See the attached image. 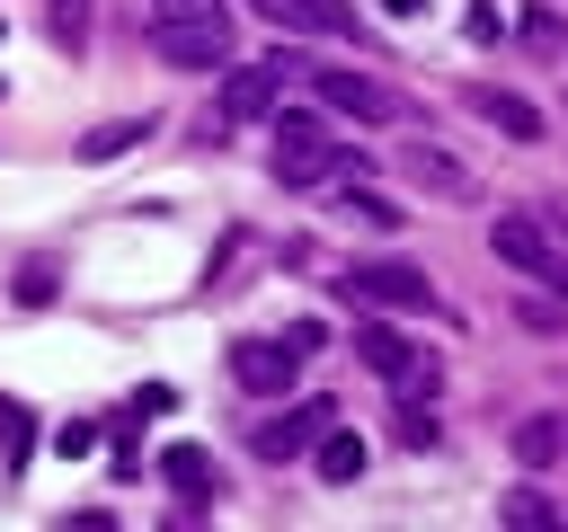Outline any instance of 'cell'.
<instances>
[{
  "mask_svg": "<svg viewBox=\"0 0 568 532\" xmlns=\"http://www.w3.org/2000/svg\"><path fill=\"white\" fill-rule=\"evenodd\" d=\"M231 0H151V53L178 71H222L231 62Z\"/></svg>",
  "mask_w": 568,
  "mask_h": 532,
  "instance_id": "obj_1",
  "label": "cell"
},
{
  "mask_svg": "<svg viewBox=\"0 0 568 532\" xmlns=\"http://www.w3.org/2000/svg\"><path fill=\"white\" fill-rule=\"evenodd\" d=\"M275 177L284 186H328V177H364V160L337 151L320 133V115H275Z\"/></svg>",
  "mask_w": 568,
  "mask_h": 532,
  "instance_id": "obj_2",
  "label": "cell"
},
{
  "mask_svg": "<svg viewBox=\"0 0 568 532\" xmlns=\"http://www.w3.org/2000/svg\"><path fill=\"white\" fill-rule=\"evenodd\" d=\"M355 355L390 381V399H426V390L444 381V364H435L426 346H408L399 328H382V319H355Z\"/></svg>",
  "mask_w": 568,
  "mask_h": 532,
  "instance_id": "obj_3",
  "label": "cell"
},
{
  "mask_svg": "<svg viewBox=\"0 0 568 532\" xmlns=\"http://www.w3.org/2000/svg\"><path fill=\"white\" fill-rule=\"evenodd\" d=\"M346 293H355V301H390V310H435V284H426V266H408V257H355V266H346Z\"/></svg>",
  "mask_w": 568,
  "mask_h": 532,
  "instance_id": "obj_4",
  "label": "cell"
},
{
  "mask_svg": "<svg viewBox=\"0 0 568 532\" xmlns=\"http://www.w3.org/2000/svg\"><path fill=\"white\" fill-rule=\"evenodd\" d=\"M328 417H337V399H302V408H284V417H257V426H248V452H257V461H293V452L320 443Z\"/></svg>",
  "mask_w": 568,
  "mask_h": 532,
  "instance_id": "obj_5",
  "label": "cell"
},
{
  "mask_svg": "<svg viewBox=\"0 0 568 532\" xmlns=\"http://www.w3.org/2000/svg\"><path fill=\"white\" fill-rule=\"evenodd\" d=\"M311 89H320L337 115H355V124H390V115H399V89L373 80V71H320Z\"/></svg>",
  "mask_w": 568,
  "mask_h": 532,
  "instance_id": "obj_6",
  "label": "cell"
},
{
  "mask_svg": "<svg viewBox=\"0 0 568 532\" xmlns=\"http://www.w3.org/2000/svg\"><path fill=\"white\" fill-rule=\"evenodd\" d=\"M293 372H302V346H284V337H240L231 346V381L240 390H293Z\"/></svg>",
  "mask_w": 568,
  "mask_h": 532,
  "instance_id": "obj_7",
  "label": "cell"
},
{
  "mask_svg": "<svg viewBox=\"0 0 568 532\" xmlns=\"http://www.w3.org/2000/svg\"><path fill=\"white\" fill-rule=\"evenodd\" d=\"M399 168H408L426 195H444V204H462V195H470V168H462L444 142H426V133H408V142H399Z\"/></svg>",
  "mask_w": 568,
  "mask_h": 532,
  "instance_id": "obj_8",
  "label": "cell"
},
{
  "mask_svg": "<svg viewBox=\"0 0 568 532\" xmlns=\"http://www.w3.org/2000/svg\"><path fill=\"white\" fill-rule=\"evenodd\" d=\"M488 248H497L515 275H550V266H559V248L541 239V222H532V213H497V222H488Z\"/></svg>",
  "mask_w": 568,
  "mask_h": 532,
  "instance_id": "obj_9",
  "label": "cell"
},
{
  "mask_svg": "<svg viewBox=\"0 0 568 532\" xmlns=\"http://www.w3.org/2000/svg\"><path fill=\"white\" fill-rule=\"evenodd\" d=\"M284 80H293V53H275V62H257V71H231V80H222V115H275Z\"/></svg>",
  "mask_w": 568,
  "mask_h": 532,
  "instance_id": "obj_10",
  "label": "cell"
},
{
  "mask_svg": "<svg viewBox=\"0 0 568 532\" xmlns=\"http://www.w3.org/2000/svg\"><path fill=\"white\" fill-rule=\"evenodd\" d=\"M257 18L284 35H355V0H257Z\"/></svg>",
  "mask_w": 568,
  "mask_h": 532,
  "instance_id": "obj_11",
  "label": "cell"
},
{
  "mask_svg": "<svg viewBox=\"0 0 568 532\" xmlns=\"http://www.w3.org/2000/svg\"><path fill=\"white\" fill-rule=\"evenodd\" d=\"M462 98H470V106H479L497 133H515V142H541V115H532V98H515V89H497V80H470Z\"/></svg>",
  "mask_w": 568,
  "mask_h": 532,
  "instance_id": "obj_12",
  "label": "cell"
},
{
  "mask_svg": "<svg viewBox=\"0 0 568 532\" xmlns=\"http://www.w3.org/2000/svg\"><path fill=\"white\" fill-rule=\"evenodd\" d=\"M515 461L524 470H559L568 461V417H524L515 426Z\"/></svg>",
  "mask_w": 568,
  "mask_h": 532,
  "instance_id": "obj_13",
  "label": "cell"
},
{
  "mask_svg": "<svg viewBox=\"0 0 568 532\" xmlns=\"http://www.w3.org/2000/svg\"><path fill=\"white\" fill-rule=\"evenodd\" d=\"M311 452H320V479H328V488H346V479H364V434H346L337 417L320 426V443H311Z\"/></svg>",
  "mask_w": 568,
  "mask_h": 532,
  "instance_id": "obj_14",
  "label": "cell"
},
{
  "mask_svg": "<svg viewBox=\"0 0 568 532\" xmlns=\"http://www.w3.org/2000/svg\"><path fill=\"white\" fill-rule=\"evenodd\" d=\"M160 479H169L178 497H204V488H213V452H204V443H160Z\"/></svg>",
  "mask_w": 568,
  "mask_h": 532,
  "instance_id": "obj_15",
  "label": "cell"
},
{
  "mask_svg": "<svg viewBox=\"0 0 568 532\" xmlns=\"http://www.w3.org/2000/svg\"><path fill=\"white\" fill-rule=\"evenodd\" d=\"M142 133H151V115H115V124H89V133H80V160H115V151H124V142H142Z\"/></svg>",
  "mask_w": 568,
  "mask_h": 532,
  "instance_id": "obj_16",
  "label": "cell"
},
{
  "mask_svg": "<svg viewBox=\"0 0 568 532\" xmlns=\"http://www.w3.org/2000/svg\"><path fill=\"white\" fill-rule=\"evenodd\" d=\"M497 514H506V523H568V514H559L550 497H532V488H515V497H506Z\"/></svg>",
  "mask_w": 568,
  "mask_h": 532,
  "instance_id": "obj_17",
  "label": "cell"
},
{
  "mask_svg": "<svg viewBox=\"0 0 568 532\" xmlns=\"http://www.w3.org/2000/svg\"><path fill=\"white\" fill-rule=\"evenodd\" d=\"M44 27H53V44H80V27H89V0H44Z\"/></svg>",
  "mask_w": 568,
  "mask_h": 532,
  "instance_id": "obj_18",
  "label": "cell"
},
{
  "mask_svg": "<svg viewBox=\"0 0 568 532\" xmlns=\"http://www.w3.org/2000/svg\"><path fill=\"white\" fill-rule=\"evenodd\" d=\"M399 443H408V452H435V417H426L417 399H399Z\"/></svg>",
  "mask_w": 568,
  "mask_h": 532,
  "instance_id": "obj_19",
  "label": "cell"
},
{
  "mask_svg": "<svg viewBox=\"0 0 568 532\" xmlns=\"http://www.w3.org/2000/svg\"><path fill=\"white\" fill-rule=\"evenodd\" d=\"M44 293H53V257H27L18 266V301H44Z\"/></svg>",
  "mask_w": 568,
  "mask_h": 532,
  "instance_id": "obj_20",
  "label": "cell"
},
{
  "mask_svg": "<svg viewBox=\"0 0 568 532\" xmlns=\"http://www.w3.org/2000/svg\"><path fill=\"white\" fill-rule=\"evenodd\" d=\"M133 408H142V417H169V408H178V390H169V381H142V390H133Z\"/></svg>",
  "mask_w": 568,
  "mask_h": 532,
  "instance_id": "obj_21",
  "label": "cell"
},
{
  "mask_svg": "<svg viewBox=\"0 0 568 532\" xmlns=\"http://www.w3.org/2000/svg\"><path fill=\"white\" fill-rule=\"evenodd\" d=\"M382 9H390V18H426L435 0H382Z\"/></svg>",
  "mask_w": 568,
  "mask_h": 532,
  "instance_id": "obj_22",
  "label": "cell"
},
{
  "mask_svg": "<svg viewBox=\"0 0 568 532\" xmlns=\"http://www.w3.org/2000/svg\"><path fill=\"white\" fill-rule=\"evenodd\" d=\"M541 284H550V293H568V257H559V266H550V275H541Z\"/></svg>",
  "mask_w": 568,
  "mask_h": 532,
  "instance_id": "obj_23",
  "label": "cell"
}]
</instances>
